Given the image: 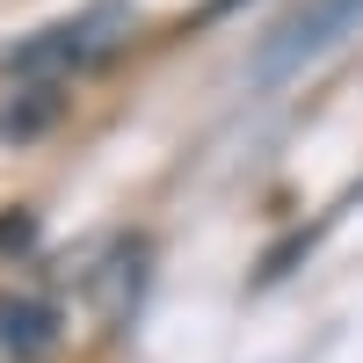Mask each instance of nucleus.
Here are the masks:
<instances>
[{
  "label": "nucleus",
  "mask_w": 363,
  "mask_h": 363,
  "mask_svg": "<svg viewBox=\"0 0 363 363\" xmlns=\"http://www.w3.org/2000/svg\"><path fill=\"white\" fill-rule=\"evenodd\" d=\"M349 37H363V0H306V8L262 44L255 73L262 80H291V73H306L313 58H327V51L349 44Z\"/></svg>",
  "instance_id": "1"
},
{
  "label": "nucleus",
  "mask_w": 363,
  "mask_h": 363,
  "mask_svg": "<svg viewBox=\"0 0 363 363\" xmlns=\"http://www.w3.org/2000/svg\"><path fill=\"white\" fill-rule=\"evenodd\" d=\"M116 29H124V8H95V15H80V22H58V29H44V37H29L8 66H15V73H66V66H87L95 51L116 44Z\"/></svg>",
  "instance_id": "2"
},
{
  "label": "nucleus",
  "mask_w": 363,
  "mask_h": 363,
  "mask_svg": "<svg viewBox=\"0 0 363 363\" xmlns=\"http://www.w3.org/2000/svg\"><path fill=\"white\" fill-rule=\"evenodd\" d=\"M58 349V313L44 298H0V356L15 363H37Z\"/></svg>",
  "instance_id": "3"
},
{
  "label": "nucleus",
  "mask_w": 363,
  "mask_h": 363,
  "mask_svg": "<svg viewBox=\"0 0 363 363\" xmlns=\"http://www.w3.org/2000/svg\"><path fill=\"white\" fill-rule=\"evenodd\" d=\"M22 95H29V102H0V138H15V145L37 138L51 116H58V87H51V80H44V87H22Z\"/></svg>",
  "instance_id": "4"
},
{
  "label": "nucleus",
  "mask_w": 363,
  "mask_h": 363,
  "mask_svg": "<svg viewBox=\"0 0 363 363\" xmlns=\"http://www.w3.org/2000/svg\"><path fill=\"white\" fill-rule=\"evenodd\" d=\"M211 8H240V0H211Z\"/></svg>",
  "instance_id": "5"
}]
</instances>
